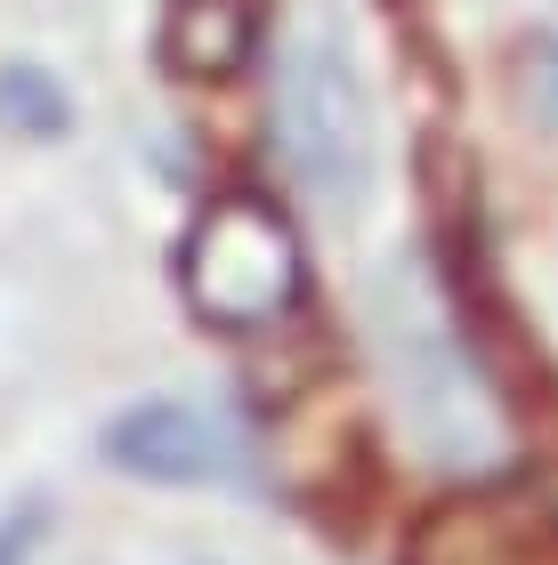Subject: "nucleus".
<instances>
[{"label":"nucleus","instance_id":"0eeeda50","mask_svg":"<svg viewBox=\"0 0 558 565\" xmlns=\"http://www.w3.org/2000/svg\"><path fill=\"white\" fill-rule=\"evenodd\" d=\"M65 89L49 82L41 65H0V121L9 130H33V138H57L65 130Z\"/></svg>","mask_w":558,"mask_h":565},{"label":"nucleus","instance_id":"f03ea898","mask_svg":"<svg viewBox=\"0 0 558 565\" xmlns=\"http://www.w3.org/2000/svg\"><path fill=\"white\" fill-rule=\"evenodd\" d=\"M179 299L211 331H275L308 299V243L267 194H211L179 235Z\"/></svg>","mask_w":558,"mask_h":565},{"label":"nucleus","instance_id":"9d476101","mask_svg":"<svg viewBox=\"0 0 558 565\" xmlns=\"http://www.w3.org/2000/svg\"><path fill=\"white\" fill-rule=\"evenodd\" d=\"M543 509H550V518H558V469H550V484H543Z\"/></svg>","mask_w":558,"mask_h":565},{"label":"nucleus","instance_id":"9b49d317","mask_svg":"<svg viewBox=\"0 0 558 565\" xmlns=\"http://www.w3.org/2000/svg\"><path fill=\"white\" fill-rule=\"evenodd\" d=\"M202 565H219V557H202Z\"/></svg>","mask_w":558,"mask_h":565},{"label":"nucleus","instance_id":"6e6552de","mask_svg":"<svg viewBox=\"0 0 558 565\" xmlns=\"http://www.w3.org/2000/svg\"><path fill=\"white\" fill-rule=\"evenodd\" d=\"M526 97H535V114L558 130V33L526 41Z\"/></svg>","mask_w":558,"mask_h":565},{"label":"nucleus","instance_id":"7ed1b4c3","mask_svg":"<svg viewBox=\"0 0 558 565\" xmlns=\"http://www.w3.org/2000/svg\"><path fill=\"white\" fill-rule=\"evenodd\" d=\"M372 323H380V355H389L397 404H404V420L421 428V445L438 460H453V469L494 460L502 452V413H494L486 372L470 364L462 331L445 323V307L429 291H397V275H389Z\"/></svg>","mask_w":558,"mask_h":565},{"label":"nucleus","instance_id":"39448f33","mask_svg":"<svg viewBox=\"0 0 558 565\" xmlns=\"http://www.w3.org/2000/svg\"><path fill=\"white\" fill-rule=\"evenodd\" d=\"M267 49V9L260 0H162L155 57L194 89H219Z\"/></svg>","mask_w":558,"mask_h":565},{"label":"nucleus","instance_id":"20e7f679","mask_svg":"<svg viewBox=\"0 0 558 565\" xmlns=\"http://www.w3.org/2000/svg\"><path fill=\"white\" fill-rule=\"evenodd\" d=\"M97 452L122 477H146V484H243L251 477L243 428L227 413H211V404H187V396H146L130 413H114Z\"/></svg>","mask_w":558,"mask_h":565},{"label":"nucleus","instance_id":"f257e3e1","mask_svg":"<svg viewBox=\"0 0 558 565\" xmlns=\"http://www.w3.org/2000/svg\"><path fill=\"white\" fill-rule=\"evenodd\" d=\"M275 153L299 178V194L324 202L333 218H357L380 178V121L365 65L348 49L340 17H299L275 57Z\"/></svg>","mask_w":558,"mask_h":565},{"label":"nucleus","instance_id":"423d86ee","mask_svg":"<svg viewBox=\"0 0 558 565\" xmlns=\"http://www.w3.org/2000/svg\"><path fill=\"white\" fill-rule=\"evenodd\" d=\"M413 565H535V542H526V525L494 493H462V501L421 518Z\"/></svg>","mask_w":558,"mask_h":565},{"label":"nucleus","instance_id":"1a4fd4ad","mask_svg":"<svg viewBox=\"0 0 558 565\" xmlns=\"http://www.w3.org/2000/svg\"><path fill=\"white\" fill-rule=\"evenodd\" d=\"M41 525H49V509H17V518H0V565H33Z\"/></svg>","mask_w":558,"mask_h":565}]
</instances>
